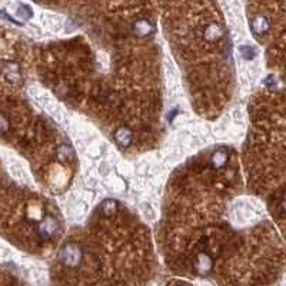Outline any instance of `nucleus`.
<instances>
[{
	"instance_id": "1",
	"label": "nucleus",
	"mask_w": 286,
	"mask_h": 286,
	"mask_svg": "<svg viewBox=\"0 0 286 286\" xmlns=\"http://www.w3.org/2000/svg\"><path fill=\"white\" fill-rule=\"evenodd\" d=\"M60 260L69 268H77L83 260V252L76 243H66L60 250Z\"/></svg>"
},
{
	"instance_id": "2",
	"label": "nucleus",
	"mask_w": 286,
	"mask_h": 286,
	"mask_svg": "<svg viewBox=\"0 0 286 286\" xmlns=\"http://www.w3.org/2000/svg\"><path fill=\"white\" fill-rule=\"evenodd\" d=\"M195 270L199 273V275H208L213 268V259L212 256L206 252V250H201L198 255H196V259H195Z\"/></svg>"
},
{
	"instance_id": "3",
	"label": "nucleus",
	"mask_w": 286,
	"mask_h": 286,
	"mask_svg": "<svg viewBox=\"0 0 286 286\" xmlns=\"http://www.w3.org/2000/svg\"><path fill=\"white\" fill-rule=\"evenodd\" d=\"M56 229H57V223L55 219L52 216H46L37 228V235L42 240H49L56 233Z\"/></svg>"
},
{
	"instance_id": "4",
	"label": "nucleus",
	"mask_w": 286,
	"mask_h": 286,
	"mask_svg": "<svg viewBox=\"0 0 286 286\" xmlns=\"http://www.w3.org/2000/svg\"><path fill=\"white\" fill-rule=\"evenodd\" d=\"M250 29L255 33V36H265V35H268L269 30H270V22H269V19L266 16L256 15L250 22Z\"/></svg>"
},
{
	"instance_id": "5",
	"label": "nucleus",
	"mask_w": 286,
	"mask_h": 286,
	"mask_svg": "<svg viewBox=\"0 0 286 286\" xmlns=\"http://www.w3.org/2000/svg\"><path fill=\"white\" fill-rule=\"evenodd\" d=\"M115 142L122 149H128L133 143V132L128 126H119L115 130Z\"/></svg>"
},
{
	"instance_id": "6",
	"label": "nucleus",
	"mask_w": 286,
	"mask_h": 286,
	"mask_svg": "<svg viewBox=\"0 0 286 286\" xmlns=\"http://www.w3.org/2000/svg\"><path fill=\"white\" fill-rule=\"evenodd\" d=\"M225 35V32H223V28H222L219 23H209L206 28L203 29V39L206 40V42H209V43H216V42H219L222 37Z\"/></svg>"
},
{
	"instance_id": "7",
	"label": "nucleus",
	"mask_w": 286,
	"mask_h": 286,
	"mask_svg": "<svg viewBox=\"0 0 286 286\" xmlns=\"http://www.w3.org/2000/svg\"><path fill=\"white\" fill-rule=\"evenodd\" d=\"M2 74H3V77L10 82V83H18L19 80H20V77H22V74H20V69H19V65L18 63H15V62H6V63H2Z\"/></svg>"
},
{
	"instance_id": "8",
	"label": "nucleus",
	"mask_w": 286,
	"mask_h": 286,
	"mask_svg": "<svg viewBox=\"0 0 286 286\" xmlns=\"http://www.w3.org/2000/svg\"><path fill=\"white\" fill-rule=\"evenodd\" d=\"M132 30L136 36L148 37L155 32V28H153V23L148 19H139L132 25Z\"/></svg>"
},
{
	"instance_id": "9",
	"label": "nucleus",
	"mask_w": 286,
	"mask_h": 286,
	"mask_svg": "<svg viewBox=\"0 0 286 286\" xmlns=\"http://www.w3.org/2000/svg\"><path fill=\"white\" fill-rule=\"evenodd\" d=\"M228 160H229V156L226 150H216L211 156V166L215 170H221L228 165Z\"/></svg>"
},
{
	"instance_id": "10",
	"label": "nucleus",
	"mask_w": 286,
	"mask_h": 286,
	"mask_svg": "<svg viewBox=\"0 0 286 286\" xmlns=\"http://www.w3.org/2000/svg\"><path fill=\"white\" fill-rule=\"evenodd\" d=\"M56 156H57V159H59L62 163H67V162H70V160H73L74 159V152H73V149L70 148V146H67V145H62V146H59V148H57Z\"/></svg>"
},
{
	"instance_id": "11",
	"label": "nucleus",
	"mask_w": 286,
	"mask_h": 286,
	"mask_svg": "<svg viewBox=\"0 0 286 286\" xmlns=\"http://www.w3.org/2000/svg\"><path fill=\"white\" fill-rule=\"evenodd\" d=\"M102 213L106 216V218H112L118 213V202L113 201V199H106L105 202L102 203L101 206Z\"/></svg>"
},
{
	"instance_id": "12",
	"label": "nucleus",
	"mask_w": 286,
	"mask_h": 286,
	"mask_svg": "<svg viewBox=\"0 0 286 286\" xmlns=\"http://www.w3.org/2000/svg\"><path fill=\"white\" fill-rule=\"evenodd\" d=\"M10 129V122L9 119L3 115V113H0V136H3V135H6Z\"/></svg>"
},
{
	"instance_id": "13",
	"label": "nucleus",
	"mask_w": 286,
	"mask_h": 286,
	"mask_svg": "<svg viewBox=\"0 0 286 286\" xmlns=\"http://www.w3.org/2000/svg\"><path fill=\"white\" fill-rule=\"evenodd\" d=\"M240 53H242V56L245 57V59H252L253 56H255V50H252L250 47H248V46H245V47H242L240 49Z\"/></svg>"
},
{
	"instance_id": "14",
	"label": "nucleus",
	"mask_w": 286,
	"mask_h": 286,
	"mask_svg": "<svg viewBox=\"0 0 286 286\" xmlns=\"http://www.w3.org/2000/svg\"><path fill=\"white\" fill-rule=\"evenodd\" d=\"M37 2H40V0H37Z\"/></svg>"
}]
</instances>
